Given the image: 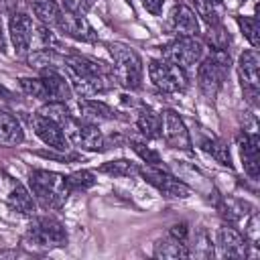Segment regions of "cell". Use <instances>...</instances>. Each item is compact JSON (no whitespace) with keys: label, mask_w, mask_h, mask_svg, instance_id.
Listing matches in <instances>:
<instances>
[{"label":"cell","mask_w":260,"mask_h":260,"mask_svg":"<svg viewBox=\"0 0 260 260\" xmlns=\"http://www.w3.org/2000/svg\"><path fill=\"white\" fill-rule=\"evenodd\" d=\"M63 63L69 71L71 89L79 98H91L104 93L116 83L114 73L106 63H100L85 55H67Z\"/></svg>","instance_id":"obj_1"},{"label":"cell","mask_w":260,"mask_h":260,"mask_svg":"<svg viewBox=\"0 0 260 260\" xmlns=\"http://www.w3.org/2000/svg\"><path fill=\"white\" fill-rule=\"evenodd\" d=\"M32 41H37V47L39 49H57L59 47V39L55 37V32L51 30L49 24H39L35 26V32H32Z\"/></svg>","instance_id":"obj_31"},{"label":"cell","mask_w":260,"mask_h":260,"mask_svg":"<svg viewBox=\"0 0 260 260\" xmlns=\"http://www.w3.org/2000/svg\"><path fill=\"white\" fill-rule=\"evenodd\" d=\"M8 183H10V187H8V191H6V201H8V205H10L14 211H18V213L30 215V213L35 211V201H32L30 191H28L22 183H18V181H14V179H10V177H8Z\"/></svg>","instance_id":"obj_19"},{"label":"cell","mask_w":260,"mask_h":260,"mask_svg":"<svg viewBox=\"0 0 260 260\" xmlns=\"http://www.w3.org/2000/svg\"><path fill=\"white\" fill-rule=\"evenodd\" d=\"M100 173H106V175H112V177H134L138 175L140 167L132 160H126V158H116V160H108L104 162L100 169Z\"/></svg>","instance_id":"obj_27"},{"label":"cell","mask_w":260,"mask_h":260,"mask_svg":"<svg viewBox=\"0 0 260 260\" xmlns=\"http://www.w3.org/2000/svg\"><path fill=\"white\" fill-rule=\"evenodd\" d=\"M260 57L256 49H246L238 59V75L242 81V91L246 100L256 106L260 98Z\"/></svg>","instance_id":"obj_10"},{"label":"cell","mask_w":260,"mask_h":260,"mask_svg":"<svg viewBox=\"0 0 260 260\" xmlns=\"http://www.w3.org/2000/svg\"><path fill=\"white\" fill-rule=\"evenodd\" d=\"M55 26L65 37H71L75 41H81V43H95L98 41L95 28L89 24V20L83 14H77V12H71V10H61L59 20H57Z\"/></svg>","instance_id":"obj_12"},{"label":"cell","mask_w":260,"mask_h":260,"mask_svg":"<svg viewBox=\"0 0 260 260\" xmlns=\"http://www.w3.org/2000/svg\"><path fill=\"white\" fill-rule=\"evenodd\" d=\"M30 124H32V130H35V134L49 146V148H55V150H61V152H65L67 148H69V140H67V136H65V132H63V128L55 122V120H51L49 116H45V114H35L32 118H30Z\"/></svg>","instance_id":"obj_13"},{"label":"cell","mask_w":260,"mask_h":260,"mask_svg":"<svg viewBox=\"0 0 260 260\" xmlns=\"http://www.w3.org/2000/svg\"><path fill=\"white\" fill-rule=\"evenodd\" d=\"M10 98H12V93L4 85H0V100H10Z\"/></svg>","instance_id":"obj_39"},{"label":"cell","mask_w":260,"mask_h":260,"mask_svg":"<svg viewBox=\"0 0 260 260\" xmlns=\"http://www.w3.org/2000/svg\"><path fill=\"white\" fill-rule=\"evenodd\" d=\"M130 146H132V150L146 162V165H160V156H158V152H154L152 148H148L144 142H140V140H130Z\"/></svg>","instance_id":"obj_34"},{"label":"cell","mask_w":260,"mask_h":260,"mask_svg":"<svg viewBox=\"0 0 260 260\" xmlns=\"http://www.w3.org/2000/svg\"><path fill=\"white\" fill-rule=\"evenodd\" d=\"M108 51L114 61L112 73H114L116 83H120L126 89H138L142 85V75H144L140 55L124 43H110Z\"/></svg>","instance_id":"obj_3"},{"label":"cell","mask_w":260,"mask_h":260,"mask_svg":"<svg viewBox=\"0 0 260 260\" xmlns=\"http://www.w3.org/2000/svg\"><path fill=\"white\" fill-rule=\"evenodd\" d=\"M203 45L195 37H177L162 49V59L179 65L181 69H189L201 61Z\"/></svg>","instance_id":"obj_9"},{"label":"cell","mask_w":260,"mask_h":260,"mask_svg":"<svg viewBox=\"0 0 260 260\" xmlns=\"http://www.w3.org/2000/svg\"><path fill=\"white\" fill-rule=\"evenodd\" d=\"M24 140V130L20 122L6 110H0V144L16 146Z\"/></svg>","instance_id":"obj_21"},{"label":"cell","mask_w":260,"mask_h":260,"mask_svg":"<svg viewBox=\"0 0 260 260\" xmlns=\"http://www.w3.org/2000/svg\"><path fill=\"white\" fill-rule=\"evenodd\" d=\"M0 51H6V43H4V32H2V20H0Z\"/></svg>","instance_id":"obj_40"},{"label":"cell","mask_w":260,"mask_h":260,"mask_svg":"<svg viewBox=\"0 0 260 260\" xmlns=\"http://www.w3.org/2000/svg\"><path fill=\"white\" fill-rule=\"evenodd\" d=\"M65 179H67V185H69L71 193L73 191H85V189L95 185V175L91 171H85V169L83 171H75V173L67 175Z\"/></svg>","instance_id":"obj_30"},{"label":"cell","mask_w":260,"mask_h":260,"mask_svg":"<svg viewBox=\"0 0 260 260\" xmlns=\"http://www.w3.org/2000/svg\"><path fill=\"white\" fill-rule=\"evenodd\" d=\"M79 112H81V118L83 120H114L116 118V112L100 102V100H91V98H81L79 100Z\"/></svg>","instance_id":"obj_23"},{"label":"cell","mask_w":260,"mask_h":260,"mask_svg":"<svg viewBox=\"0 0 260 260\" xmlns=\"http://www.w3.org/2000/svg\"><path fill=\"white\" fill-rule=\"evenodd\" d=\"M152 256L154 258H162V260H179V258H189V246L173 236H165L160 240H156L154 248H152Z\"/></svg>","instance_id":"obj_20"},{"label":"cell","mask_w":260,"mask_h":260,"mask_svg":"<svg viewBox=\"0 0 260 260\" xmlns=\"http://www.w3.org/2000/svg\"><path fill=\"white\" fill-rule=\"evenodd\" d=\"M65 2V8L71 10V12H77V14H83L87 12L95 0H63Z\"/></svg>","instance_id":"obj_35"},{"label":"cell","mask_w":260,"mask_h":260,"mask_svg":"<svg viewBox=\"0 0 260 260\" xmlns=\"http://www.w3.org/2000/svg\"><path fill=\"white\" fill-rule=\"evenodd\" d=\"M28 187L30 195L45 207V209H61L71 195V189L67 185V179L59 173L35 169L28 175Z\"/></svg>","instance_id":"obj_2"},{"label":"cell","mask_w":260,"mask_h":260,"mask_svg":"<svg viewBox=\"0 0 260 260\" xmlns=\"http://www.w3.org/2000/svg\"><path fill=\"white\" fill-rule=\"evenodd\" d=\"M67 136V140L81 148V150H89V152H100L106 148V136L98 130L95 124L83 120V118H75L73 114H67L65 120L59 124Z\"/></svg>","instance_id":"obj_6"},{"label":"cell","mask_w":260,"mask_h":260,"mask_svg":"<svg viewBox=\"0 0 260 260\" xmlns=\"http://www.w3.org/2000/svg\"><path fill=\"white\" fill-rule=\"evenodd\" d=\"M201 148L203 152H207L215 162L223 165V167H232V154H230V148L223 140L219 138H213V136H205L201 140Z\"/></svg>","instance_id":"obj_25"},{"label":"cell","mask_w":260,"mask_h":260,"mask_svg":"<svg viewBox=\"0 0 260 260\" xmlns=\"http://www.w3.org/2000/svg\"><path fill=\"white\" fill-rule=\"evenodd\" d=\"M18 85H20V89L26 95L47 102V91H45V85H43V79L41 77H20L18 79Z\"/></svg>","instance_id":"obj_33"},{"label":"cell","mask_w":260,"mask_h":260,"mask_svg":"<svg viewBox=\"0 0 260 260\" xmlns=\"http://www.w3.org/2000/svg\"><path fill=\"white\" fill-rule=\"evenodd\" d=\"M199 2H203L205 6H209V8H213V10H219V8L223 6V0H199Z\"/></svg>","instance_id":"obj_38"},{"label":"cell","mask_w":260,"mask_h":260,"mask_svg":"<svg viewBox=\"0 0 260 260\" xmlns=\"http://www.w3.org/2000/svg\"><path fill=\"white\" fill-rule=\"evenodd\" d=\"M39 77L43 79V85H45V91H47V102L67 104L73 98V89H71L69 79L65 75H61L57 71V67L41 69V75Z\"/></svg>","instance_id":"obj_15"},{"label":"cell","mask_w":260,"mask_h":260,"mask_svg":"<svg viewBox=\"0 0 260 260\" xmlns=\"http://www.w3.org/2000/svg\"><path fill=\"white\" fill-rule=\"evenodd\" d=\"M230 53L228 51H211L205 59L199 61L197 67V85L199 91L207 100H215L219 89L223 87L230 73Z\"/></svg>","instance_id":"obj_4"},{"label":"cell","mask_w":260,"mask_h":260,"mask_svg":"<svg viewBox=\"0 0 260 260\" xmlns=\"http://www.w3.org/2000/svg\"><path fill=\"white\" fill-rule=\"evenodd\" d=\"M24 244L32 250H53L63 248L67 244L65 225L53 215L35 217L24 234Z\"/></svg>","instance_id":"obj_5"},{"label":"cell","mask_w":260,"mask_h":260,"mask_svg":"<svg viewBox=\"0 0 260 260\" xmlns=\"http://www.w3.org/2000/svg\"><path fill=\"white\" fill-rule=\"evenodd\" d=\"M238 26L242 35L248 39L252 49H258L260 45V32H258V18L256 16H238Z\"/></svg>","instance_id":"obj_29"},{"label":"cell","mask_w":260,"mask_h":260,"mask_svg":"<svg viewBox=\"0 0 260 260\" xmlns=\"http://www.w3.org/2000/svg\"><path fill=\"white\" fill-rule=\"evenodd\" d=\"M138 175L150 183L158 193H162L165 197H173V199H187L191 195V189L181 181L177 179L175 175H171L167 169H162L160 165H146V167H140Z\"/></svg>","instance_id":"obj_8"},{"label":"cell","mask_w":260,"mask_h":260,"mask_svg":"<svg viewBox=\"0 0 260 260\" xmlns=\"http://www.w3.org/2000/svg\"><path fill=\"white\" fill-rule=\"evenodd\" d=\"M169 236H173V238H177V240H181V242H189V225L185 223V221H181V223H175L173 228H171V232H169Z\"/></svg>","instance_id":"obj_36"},{"label":"cell","mask_w":260,"mask_h":260,"mask_svg":"<svg viewBox=\"0 0 260 260\" xmlns=\"http://www.w3.org/2000/svg\"><path fill=\"white\" fill-rule=\"evenodd\" d=\"M136 126L138 130L146 136V138H160V128H162V118L156 110L142 106L138 110V118H136Z\"/></svg>","instance_id":"obj_22"},{"label":"cell","mask_w":260,"mask_h":260,"mask_svg":"<svg viewBox=\"0 0 260 260\" xmlns=\"http://www.w3.org/2000/svg\"><path fill=\"white\" fill-rule=\"evenodd\" d=\"M189 254L201 256V258H209L213 254V246H211V238L207 234V230L199 228L195 232V240H193V248L189 250Z\"/></svg>","instance_id":"obj_32"},{"label":"cell","mask_w":260,"mask_h":260,"mask_svg":"<svg viewBox=\"0 0 260 260\" xmlns=\"http://www.w3.org/2000/svg\"><path fill=\"white\" fill-rule=\"evenodd\" d=\"M240 2H246V0H240Z\"/></svg>","instance_id":"obj_41"},{"label":"cell","mask_w":260,"mask_h":260,"mask_svg":"<svg viewBox=\"0 0 260 260\" xmlns=\"http://www.w3.org/2000/svg\"><path fill=\"white\" fill-rule=\"evenodd\" d=\"M65 57H61L55 49H35L30 55H26L28 67L35 69H47V67H57V63H63Z\"/></svg>","instance_id":"obj_26"},{"label":"cell","mask_w":260,"mask_h":260,"mask_svg":"<svg viewBox=\"0 0 260 260\" xmlns=\"http://www.w3.org/2000/svg\"><path fill=\"white\" fill-rule=\"evenodd\" d=\"M162 4L165 0H142V6L146 8V12H150L152 16H158L162 12Z\"/></svg>","instance_id":"obj_37"},{"label":"cell","mask_w":260,"mask_h":260,"mask_svg":"<svg viewBox=\"0 0 260 260\" xmlns=\"http://www.w3.org/2000/svg\"><path fill=\"white\" fill-rule=\"evenodd\" d=\"M32 32H35V24H32V18L26 12H12L10 14L8 35H10L12 47L18 55H26L30 51Z\"/></svg>","instance_id":"obj_14"},{"label":"cell","mask_w":260,"mask_h":260,"mask_svg":"<svg viewBox=\"0 0 260 260\" xmlns=\"http://www.w3.org/2000/svg\"><path fill=\"white\" fill-rule=\"evenodd\" d=\"M205 39H207V43L211 45L213 51H228V47H230V43H232V37H230L228 28H225L221 22L207 24Z\"/></svg>","instance_id":"obj_28"},{"label":"cell","mask_w":260,"mask_h":260,"mask_svg":"<svg viewBox=\"0 0 260 260\" xmlns=\"http://www.w3.org/2000/svg\"><path fill=\"white\" fill-rule=\"evenodd\" d=\"M215 244L219 252L228 258H246L248 256V242L246 238L234 230L232 225H221L215 234Z\"/></svg>","instance_id":"obj_16"},{"label":"cell","mask_w":260,"mask_h":260,"mask_svg":"<svg viewBox=\"0 0 260 260\" xmlns=\"http://www.w3.org/2000/svg\"><path fill=\"white\" fill-rule=\"evenodd\" d=\"M148 77L165 93H181L187 89V75L185 69L167 61V59H152L148 63Z\"/></svg>","instance_id":"obj_7"},{"label":"cell","mask_w":260,"mask_h":260,"mask_svg":"<svg viewBox=\"0 0 260 260\" xmlns=\"http://www.w3.org/2000/svg\"><path fill=\"white\" fill-rule=\"evenodd\" d=\"M30 2V8L35 12V16L39 18V22L43 24H57L59 20V14H61V8L57 4V0H28Z\"/></svg>","instance_id":"obj_24"},{"label":"cell","mask_w":260,"mask_h":260,"mask_svg":"<svg viewBox=\"0 0 260 260\" xmlns=\"http://www.w3.org/2000/svg\"><path fill=\"white\" fill-rule=\"evenodd\" d=\"M160 118H162L160 136L165 138V142L177 150H191V134H189L183 118L175 110H165Z\"/></svg>","instance_id":"obj_11"},{"label":"cell","mask_w":260,"mask_h":260,"mask_svg":"<svg viewBox=\"0 0 260 260\" xmlns=\"http://www.w3.org/2000/svg\"><path fill=\"white\" fill-rule=\"evenodd\" d=\"M240 156H242L246 175L256 181L258 173H260V138H258V134L244 132V136L240 138Z\"/></svg>","instance_id":"obj_18"},{"label":"cell","mask_w":260,"mask_h":260,"mask_svg":"<svg viewBox=\"0 0 260 260\" xmlns=\"http://www.w3.org/2000/svg\"><path fill=\"white\" fill-rule=\"evenodd\" d=\"M169 30L177 37H197L199 20L195 10H191L187 4H177L169 16Z\"/></svg>","instance_id":"obj_17"}]
</instances>
